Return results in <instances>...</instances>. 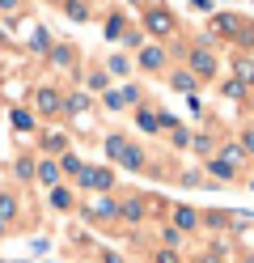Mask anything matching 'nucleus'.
I'll return each mask as SVG.
<instances>
[{
  "mask_svg": "<svg viewBox=\"0 0 254 263\" xmlns=\"http://www.w3.org/2000/svg\"><path fill=\"white\" fill-rule=\"evenodd\" d=\"M220 34H233L237 43H254V26H246L237 13H212L208 22V39H220ZM203 39V43H208Z\"/></svg>",
  "mask_w": 254,
  "mask_h": 263,
  "instance_id": "obj_1",
  "label": "nucleus"
},
{
  "mask_svg": "<svg viewBox=\"0 0 254 263\" xmlns=\"http://www.w3.org/2000/svg\"><path fill=\"white\" fill-rule=\"evenodd\" d=\"M144 30H148V34L152 39H169V34H174V13H169V9H148L144 13Z\"/></svg>",
  "mask_w": 254,
  "mask_h": 263,
  "instance_id": "obj_2",
  "label": "nucleus"
},
{
  "mask_svg": "<svg viewBox=\"0 0 254 263\" xmlns=\"http://www.w3.org/2000/svg\"><path fill=\"white\" fill-rule=\"evenodd\" d=\"M114 183V174L106 166H89V170H81V187H93V191H110Z\"/></svg>",
  "mask_w": 254,
  "mask_h": 263,
  "instance_id": "obj_3",
  "label": "nucleus"
},
{
  "mask_svg": "<svg viewBox=\"0 0 254 263\" xmlns=\"http://www.w3.org/2000/svg\"><path fill=\"white\" fill-rule=\"evenodd\" d=\"M216 72V55L203 51V47H195L191 51V77H212Z\"/></svg>",
  "mask_w": 254,
  "mask_h": 263,
  "instance_id": "obj_4",
  "label": "nucleus"
},
{
  "mask_svg": "<svg viewBox=\"0 0 254 263\" xmlns=\"http://www.w3.org/2000/svg\"><path fill=\"white\" fill-rule=\"evenodd\" d=\"M34 106H38L43 115H55V110H64V98L55 89H34Z\"/></svg>",
  "mask_w": 254,
  "mask_h": 263,
  "instance_id": "obj_5",
  "label": "nucleus"
},
{
  "mask_svg": "<svg viewBox=\"0 0 254 263\" xmlns=\"http://www.w3.org/2000/svg\"><path fill=\"white\" fill-rule=\"evenodd\" d=\"M140 68L161 72V68H165V51H161V47H140Z\"/></svg>",
  "mask_w": 254,
  "mask_h": 263,
  "instance_id": "obj_6",
  "label": "nucleus"
},
{
  "mask_svg": "<svg viewBox=\"0 0 254 263\" xmlns=\"http://www.w3.org/2000/svg\"><path fill=\"white\" fill-rule=\"evenodd\" d=\"M51 64H55V68H72V64H76V51H72V47H51Z\"/></svg>",
  "mask_w": 254,
  "mask_h": 263,
  "instance_id": "obj_7",
  "label": "nucleus"
},
{
  "mask_svg": "<svg viewBox=\"0 0 254 263\" xmlns=\"http://www.w3.org/2000/svg\"><path fill=\"white\" fill-rule=\"evenodd\" d=\"M89 217H97V221H114V217H119V204H114V200H97V204L89 208Z\"/></svg>",
  "mask_w": 254,
  "mask_h": 263,
  "instance_id": "obj_8",
  "label": "nucleus"
},
{
  "mask_svg": "<svg viewBox=\"0 0 254 263\" xmlns=\"http://www.w3.org/2000/svg\"><path fill=\"white\" fill-rule=\"evenodd\" d=\"M119 161H123L127 170H140V166H144V153L135 149V144H123V153H119Z\"/></svg>",
  "mask_w": 254,
  "mask_h": 263,
  "instance_id": "obj_9",
  "label": "nucleus"
},
{
  "mask_svg": "<svg viewBox=\"0 0 254 263\" xmlns=\"http://www.w3.org/2000/svg\"><path fill=\"white\" fill-rule=\"evenodd\" d=\"M174 225H178V229H195V225H199V212H195V208H178V212H174Z\"/></svg>",
  "mask_w": 254,
  "mask_h": 263,
  "instance_id": "obj_10",
  "label": "nucleus"
},
{
  "mask_svg": "<svg viewBox=\"0 0 254 263\" xmlns=\"http://www.w3.org/2000/svg\"><path fill=\"white\" fill-rule=\"evenodd\" d=\"M208 174H216V178H225V183H229V178H237V170L229 166V161H220V157H212V161H208Z\"/></svg>",
  "mask_w": 254,
  "mask_h": 263,
  "instance_id": "obj_11",
  "label": "nucleus"
},
{
  "mask_svg": "<svg viewBox=\"0 0 254 263\" xmlns=\"http://www.w3.org/2000/svg\"><path fill=\"white\" fill-rule=\"evenodd\" d=\"M64 13H68L72 22H85V17H89V9H85V0H64Z\"/></svg>",
  "mask_w": 254,
  "mask_h": 263,
  "instance_id": "obj_12",
  "label": "nucleus"
},
{
  "mask_svg": "<svg viewBox=\"0 0 254 263\" xmlns=\"http://www.w3.org/2000/svg\"><path fill=\"white\" fill-rule=\"evenodd\" d=\"M51 208H72V191L68 187H51Z\"/></svg>",
  "mask_w": 254,
  "mask_h": 263,
  "instance_id": "obj_13",
  "label": "nucleus"
},
{
  "mask_svg": "<svg viewBox=\"0 0 254 263\" xmlns=\"http://www.w3.org/2000/svg\"><path fill=\"white\" fill-rule=\"evenodd\" d=\"M119 217H127V221H140V217H144V204H140V200H127V204H119Z\"/></svg>",
  "mask_w": 254,
  "mask_h": 263,
  "instance_id": "obj_14",
  "label": "nucleus"
},
{
  "mask_svg": "<svg viewBox=\"0 0 254 263\" xmlns=\"http://www.w3.org/2000/svg\"><path fill=\"white\" fill-rule=\"evenodd\" d=\"M38 178H43L47 187H55V183H60V166H55V161H43V166H38Z\"/></svg>",
  "mask_w": 254,
  "mask_h": 263,
  "instance_id": "obj_15",
  "label": "nucleus"
},
{
  "mask_svg": "<svg viewBox=\"0 0 254 263\" xmlns=\"http://www.w3.org/2000/svg\"><path fill=\"white\" fill-rule=\"evenodd\" d=\"M106 68H110L114 77H127V72H131V60H127V55H110V60H106Z\"/></svg>",
  "mask_w": 254,
  "mask_h": 263,
  "instance_id": "obj_16",
  "label": "nucleus"
},
{
  "mask_svg": "<svg viewBox=\"0 0 254 263\" xmlns=\"http://www.w3.org/2000/svg\"><path fill=\"white\" fill-rule=\"evenodd\" d=\"M85 106H89V98H85V93H72V98H64V110H68V115H81Z\"/></svg>",
  "mask_w": 254,
  "mask_h": 263,
  "instance_id": "obj_17",
  "label": "nucleus"
},
{
  "mask_svg": "<svg viewBox=\"0 0 254 263\" xmlns=\"http://www.w3.org/2000/svg\"><path fill=\"white\" fill-rule=\"evenodd\" d=\"M13 127H17V132H30V127H34V115L17 106V110H13Z\"/></svg>",
  "mask_w": 254,
  "mask_h": 263,
  "instance_id": "obj_18",
  "label": "nucleus"
},
{
  "mask_svg": "<svg viewBox=\"0 0 254 263\" xmlns=\"http://www.w3.org/2000/svg\"><path fill=\"white\" fill-rule=\"evenodd\" d=\"M30 51H51V34H47V30H34V39H30Z\"/></svg>",
  "mask_w": 254,
  "mask_h": 263,
  "instance_id": "obj_19",
  "label": "nucleus"
},
{
  "mask_svg": "<svg viewBox=\"0 0 254 263\" xmlns=\"http://www.w3.org/2000/svg\"><path fill=\"white\" fill-rule=\"evenodd\" d=\"M17 217V200L13 195H0V221H13Z\"/></svg>",
  "mask_w": 254,
  "mask_h": 263,
  "instance_id": "obj_20",
  "label": "nucleus"
},
{
  "mask_svg": "<svg viewBox=\"0 0 254 263\" xmlns=\"http://www.w3.org/2000/svg\"><path fill=\"white\" fill-rule=\"evenodd\" d=\"M135 123H140L144 132H157V127H161V123H157V115H152V110H144V106H140V115H135Z\"/></svg>",
  "mask_w": 254,
  "mask_h": 263,
  "instance_id": "obj_21",
  "label": "nucleus"
},
{
  "mask_svg": "<svg viewBox=\"0 0 254 263\" xmlns=\"http://www.w3.org/2000/svg\"><path fill=\"white\" fill-rule=\"evenodd\" d=\"M246 153H242V144H225V157H220V161H229V166L237 170V161H242Z\"/></svg>",
  "mask_w": 254,
  "mask_h": 263,
  "instance_id": "obj_22",
  "label": "nucleus"
},
{
  "mask_svg": "<svg viewBox=\"0 0 254 263\" xmlns=\"http://www.w3.org/2000/svg\"><path fill=\"white\" fill-rule=\"evenodd\" d=\"M174 89L191 93V89H195V77H191V72H174Z\"/></svg>",
  "mask_w": 254,
  "mask_h": 263,
  "instance_id": "obj_23",
  "label": "nucleus"
},
{
  "mask_svg": "<svg viewBox=\"0 0 254 263\" xmlns=\"http://www.w3.org/2000/svg\"><path fill=\"white\" fill-rule=\"evenodd\" d=\"M60 170H68V174H81L85 166H81V157H76V153H64V161H60Z\"/></svg>",
  "mask_w": 254,
  "mask_h": 263,
  "instance_id": "obj_24",
  "label": "nucleus"
},
{
  "mask_svg": "<svg viewBox=\"0 0 254 263\" xmlns=\"http://www.w3.org/2000/svg\"><path fill=\"white\" fill-rule=\"evenodd\" d=\"M123 144H127L123 136H106V157H114V161H119V153H123Z\"/></svg>",
  "mask_w": 254,
  "mask_h": 263,
  "instance_id": "obj_25",
  "label": "nucleus"
},
{
  "mask_svg": "<svg viewBox=\"0 0 254 263\" xmlns=\"http://www.w3.org/2000/svg\"><path fill=\"white\" fill-rule=\"evenodd\" d=\"M237 81H242V85L254 81V64H250V60H237Z\"/></svg>",
  "mask_w": 254,
  "mask_h": 263,
  "instance_id": "obj_26",
  "label": "nucleus"
},
{
  "mask_svg": "<svg viewBox=\"0 0 254 263\" xmlns=\"http://www.w3.org/2000/svg\"><path fill=\"white\" fill-rule=\"evenodd\" d=\"M13 170H17V178H34V161H30V157H17Z\"/></svg>",
  "mask_w": 254,
  "mask_h": 263,
  "instance_id": "obj_27",
  "label": "nucleus"
},
{
  "mask_svg": "<svg viewBox=\"0 0 254 263\" xmlns=\"http://www.w3.org/2000/svg\"><path fill=\"white\" fill-rule=\"evenodd\" d=\"M43 144H47V149H51V153H60V149H64V144H68V136H60V132H51V136H47Z\"/></svg>",
  "mask_w": 254,
  "mask_h": 263,
  "instance_id": "obj_28",
  "label": "nucleus"
},
{
  "mask_svg": "<svg viewBox=\"0 0 254 263\" xmlns=\"http://www.w3.org/2000/svg\"><path fill=\"white\" fill-rule=\"evenodd\" d=\"M119 34H123V17H119V13H114V17L106 22V39H119Z\"/></svg>",
  "mask_w": 254,
  "mask_h": 263,
  "instance_id": "obj_29",
  "label": "nucleus"
},
{
  "mask_svg": "<svg viewBox=\"0 0 254 263\" xmlns=\"http://www.w3.org/2000/svg\"><path fill=\"white\" fill-rule=\"evenodd\" d=\"M110 85V72H89V89H106Z\"/></svg>",
  "mask_w": 254,
  "mask_h": 263,
  "instance_id": "obj_30",
  "label": "nucleus"
},
{
  "mask_svg": "<svg viewBox=\"0 0 254 263\" xmlns=\"http://www.w3.org/2000/svg\"><path fill=\"white\" fill-rule=\"evenodd\" d=\"M106 110H123V93L119 89H106Z\"/></svg>",
  "mask_w": 254,
  "mask_h": 263,
  "instance_id": "obj_31",
  "label": "nucleus"
},
{
  "mask_svg": "<svg viewBox=\"0 0 254 263\" xmlns=\"http://www.w3.org/2000/svg\"><path fill=\"white\" fill-rule=\"evenodd\" d=\"M225 93H229V98H246V85H242V81H229Z\"/></svg>",
  "mask_w": 254,
  "mask_h": 263,
  "instance_id": "obj_32",
  "label": "nucleus"
},
{
  "mask_svg": "<svg viewBox=\"0 0 254 263\" xmlns=\"http://www.w3.org/2000/svg\"><path fill=\"white\" fill-rule=\"evenodd\" d=\"M191 9H199V13H208V9H212V0H191Z\"/></svg>",
  "mask_w": 254,
  "mask_h": 263,
  "instance_id": "obj_33",
  "label": "nucleus"
},
{
  "mask_svg": "<svg viewBox=\"0 0 254 263\" xmlns=\"http://www.w3.org/2000/svg\"><path fill=\"white\" fill-rule=\"evenodd\" d=\"M0 13H17V0H0Z\"/></svg>",
  "mask_w": 254,
  "mask_h": 263,
  "instance_id": "obj_34",
  "label": "nucleus"
},
{
  "mask_svg": "<svg viewBox=\"0 0 254 263\" xmlns=\"http://www.w3.org/2000/svg\"><path fill=\"white\" fill-rule=\"evenodd\" d=\"M157 263H178V255H169V251H161V255H157Z\"/></svg>",
  "mask_w": 254,
  "mask_h": 263,
  "instance_id": "obj_35",
  "label": "nucleus"
},
{
  "mask_svg": "<svg viewBox=\"0 0 254 263\" xmlns=\"http://www.w3.org/2000/svg\"><path fill=\"white\" fill-rule=\"evenodd\" d=\"M242 153H254V132H246V149Z\"/></svg>",
  "mask_w": 254,
  "mask_h": 263,
  "instance_id": "obj_36",
  "label": "nucleus"
},
{
  "mask_svg": "<svg viewBox=\"0 0 254 263\" xmlns=\"http://www.w3.org/2000/svg\"><path fill=\"white\" fill-rule=\"evenodd\" d=\"M199 263H220V259H216V255H203V259H199Z\"/></svg>",
  "mask_w": 254,
  "mask_h": 263,
  "instance_id": "obj_37",
  "label": "nucleus"
},
{
  "mask_svg": "<svg viewBox=\"0 0 254 263\" xmlns=\"http://www.w3.org/2000/svg\"><path fill=\"white\" fill-rule=\"evenodd\" d=\"M0 234H5V221H0Z\"/></svg>",
  "mask_w": 254,
  "mask_h": 263,
  "instance_id": "obj_38",
  "label": "nucleus"
},
{
  "mask_svg": "<svg viewBox=\"0 0 254 263\" xmlns=\"http://www.w3.org/2000/svg\"><path fill=\"white\" fill-rule=\"evenodd\" d=\"M131 5H140V0H131Z\"/></svg>",
  "mask_w": 254,
  "mask_h": 263,
  "instance_id": "obj_39",
  "label": "nucleus"
},
{
  "mask_svg": "<svg viewBox=\"0 0 254 263\" xmlns=\"http://www.w3.org/2000/svg\"><path fill=\"white\" fill-rule=\"evenodd\" d=\"M0 39H5V34H0Z\"/></svg>",
  "mask_w": 254,
  "mask_h": 263,
  "instance_id": "obj_40",
  "label": "nucleus"
}]
</instances>
